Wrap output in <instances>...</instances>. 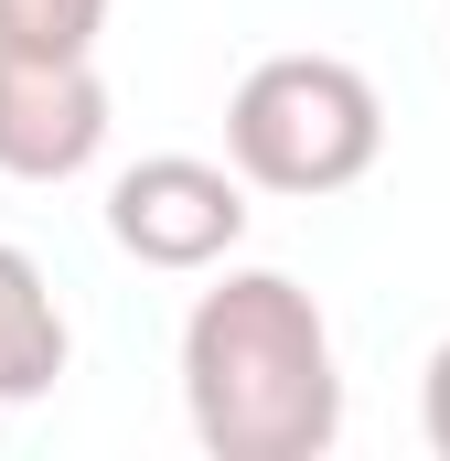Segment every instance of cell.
I'll use <instances>...</instances> for the list:
<instances>
[{"label": "cell", "mask_w": 450, "mask_h": 461, "mask_svg": "<svg viewBox=\"0 0 450 461\" xmlns=\"http://www.w3.org/2000/svg\"><path fill=\"white\" fill-rule=\"evenodd\" d=\"M183 408L215 461H322L343 429L322 301L279 268H225L183 322Z\"/></svg>", "instance_id": "1"}, {"label": "cell", "mask_w": 450, "mask_h": 461, "mask_svg": "<svg viewBox=\"0 0 450 461\" xmlns=\"http://www.w3.org/2000/svg\"><path fill=\"white\" fill-rule=\"evenodd\" d=\"M386 150V97L343 54H268L225 97V161L257 194H343Z\"/></svg>", "instance_id": "2"}, {"label": "cell", "mask_w": 450, "mask_h": 461, "mask_svg": "<svg viewBox=\"0 0 450 461\" xmlns=\"http://www.w3.org/2000/svg\"><path fill=\"white\" fill-rule=\"evenodd\" d=\"M108 236L140 268H215L247 236V172L194 161V150H150L108 183Z\"/></svg>", "instance_id": "3"}, {"label": "cell", "mask_w": 450, "mask_h": 461, "mask_svg": "<svg viewBox=\"0 0 450 461\" xmlns=\"http://www.w3.org/2000/svg\"><path fill=\"white\" fill-rule=\"evenodd\" d=\"M108 140V76L86 54H0V172L65 183Z\"/></svg>", "instance_id": "4"}, {"label": "cell", "mask_w": 450, "mask_h": 461, "mask_svg": "<svg viewBox=\"0 0 450 461\" xmlns=\"http://www.w3.org/2000/svg\"><path fill=\"white\" fill-rule=\"evenodd\" d=\"M54 375H65V301H54V279L22 247H0V397L22 408Z\"/></svg>", "instance_id": "5"}, {"label": "cell", "mask_w": 450, "mask_h": 461, "mask_svg": "<svg viewBox=\"0 0 450 461\" xmlns=\"http://www.w3.org/2000/svg\"><path fill=\"white\" fill-rule=\"evenodd\" d=\"M108 0H0V54H97Z\"/></svg>", "instance_id": "6"}, {"label": "cell", "mask_w": 450, "mask_h": 461, "mask_svg": "<svg viewBox=\"0 0 450 461\" xmlns=\"http://www.w3.org/2000/svg\"><path fill=\"white\" fill-rule=\"evenodd\" d=\"M429 451L450 461V344L429 354Z\"/></svg>", "instance_id": "7"}]
</instances>
